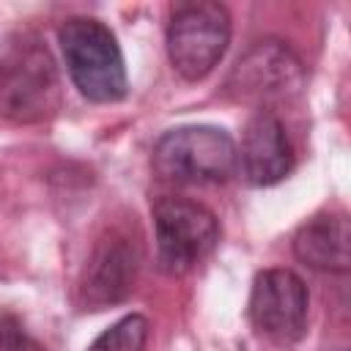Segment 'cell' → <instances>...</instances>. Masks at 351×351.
<instances>
[{
    "instance_id": "cell-1",
    "label": "cell",
    "mask_w": 351,
    "mask_h": 351,
    "mask_svg": "<svg viewBox=\"0 0 351 351\" xmlns=\"http://www.w3.org/2000/svg\"><path fill=\"white\" fill-rule=\"evenodd\" d=\"M63 104L60 74L44 38L14 30L0 38V118L30 126L58 115Z\"/></svg>"
},
{
    "instance_id": "cell-2",
    "label": "cell",
    "mask_w": 351,
    "mask_h": 351,
    "mask_svg": "<svg viewBox=\"0 0 351 351\" xmlns=\"http://www.w3.org/2000/svg\"><path fill=\"white\" fill-rule=\"evenodd\" d=\"M58 41L77 90L96 101L112 104L126 96V66L115 33L93 16H71L60 25Z\"/></svg>"
},
{
    "instance_id": "cell-3",
    "label": "cell",
    "mask_w": 351,
    "mask_h": 351,
    "mask_svg": "<svg viewBox=\"0 0 351 351\" xmlns=\"http://www.w3.org/2000/svg\"><path fill=\"white\" fill-rule=\"evenodd\" d=\"M151 165L170 184H222L236 170V143L219 126H178L154 143Z\"/></svg>"
},
{
    "instance_id": "cell-4",
    "label": "cell",
    "mask_w": 351,
    "mask_h": 351,
    "mask_svg": "<svg viewBox=\"0 0 351 351\" xmlns=\"http://www.w3.org/2000/svg\"><path fill=\"white\" fill-rule=\"evenodd\" d=\"M304 85V66L299 55L280 38H261L250 44L230 74L225 77V96L230 101L271 110V104L291 101Z\"/></svg>"
},
{
    "instance_id": "cell-5",
    "label": "cell",
    "mask_w": 351,
    "mask_h": 351,
    "mask_svg": "<svg viewBox=\"0 0 351 351\" xmlns=\"http://www.w3.org/2000/svg\"><path fill=\"white\" fill-rule=\"evenodd\" d=\"M156 263L165 274H186L200 266L219 241V222L197 200L165 195L154 203Z\"/></svg>"
},
{
    "instance_id": "cell-6",
    "label": "cell",
    "mask_w": 351,
    "mask_h": 351,
    "mask_svg": "<svg viewBox=\"0 0 351 351\" xmlns=\"http://www.w3.org/2000/svg\"><path fill=\"white\" fill-rule=\"evenodd\" d=\"M165 41L173 69L197 82L214 71L230 44V14L219 3H184L170 14Z\"/></svg>"
},
{
    "instance_id": "cell-7",
    "label": "cell",
    "mask_w": 351,
    "mask_h": 351,
    "mask_svg": "<svg viewBox=\"0 0 351 351\" xmlns=\"http://www.w3.org/2000/svg\"><path fill=\"white\" fill-rule=\"evenodd\" d=\"M310 293L304 280L291 269H263L258 271L250 291V321L258 335L277 346H291L302 340L307 329Z\"/></svg>"
},
{
    "instance_id": "cell-8",
    "label": "cell",
    "mask_w": 351,
    "mask_h": 351,
    "mask_svg": "<svg viewBox=\"0 0 351 351\" xmlns=\"http://www.w3.org/2000/svg\"><path fill=\"white\" fill-rule=\"evenodd\" d=\"M140 269V250L134 239H129L121 230H110L104 239L96 241L80 285H77V302L85 310H104L118 302H123L134 291Z\"/></svg>"
},
{
    "instance_id": "cell-9",
    "label": "cell",
    "mask_w": 351,
    "mask_h": 351,
    "mask_svg": "<svg viewBox=\"0 0 351 351\" xmlns=\"http://www.w3.org/2000/svg\"><path fill=\"white\" fill-rule=\"evenodd\" d=\"M236 167L252 186H271L293 170V145L274 110H255L247 121L236 148Z\"/></svg>"
},
{
    "instance_id": "cell-10",
    "label": "cell",
    "mask_w": 351,
    "mask_h": 351,
    "mask_svg": "<svg viewBox=\"0 0 351 351\" xmlns=\"http://www.w3.org/2000/svg\"><path fill=\"white\" fill-rule=\"evenodd\" d=\"M293 255L326 274H346L351 266V230L343 211L315 214L293 236Z\"/></svg>"
},
{
    "instance_id": "cell-11",
    "label": "cell",
    "mask_w": 351,
    "mask_h": 351,
    "mask_svg": "<svg viewBox=\"0 0 351 351\" xmlns=\"http://www.w3.org/2000/svg\"><path fill=\"white\" fill-rule=\"evenodd\" d=\"M148 335H151L148 318L140 313H132V315H123L121 321H115L112 326H107L88 346V351H145Z\"/></svg>"
},
{
    "instance_id": "cell-12",
    "label": "cell",
    "mask_w": 351,
    "mask_h": 351,
    "mask_svg": "<svg viewBox=\"0 0 351 351\" xmlns=\"http://www.w3.org/2000/svg\"><path fill=\"white\" fill-rule=\"evenodd\" d=\"M0 351H41V346L25 332L16 315L0 310Z\"/></svg>"
}]
</instances>
